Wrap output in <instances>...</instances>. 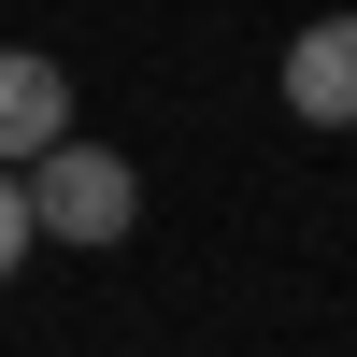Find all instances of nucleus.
Here are the masks:
<instances>
[{
  "label": "nucleus",
  "mask_w": 357,
  "mask_h": 357,
  "mask_svg": "<svg viewBox=\"0 0 357 357\" xmlns=\"http://www.w3.org/2000/svg\"><path fill=\"white\" fill-rule=\"evenodd\" d=\"M29 215H43V243H129L143 172L114 158V143H72V158H43V172H29Z\"/></svg>",
  "instance_id": "obj_1"
},
{
  "label": "nucleus",
  "mask_w": 357,
  "mask_h": 357,
  "mask_svg": "<svg viewBox=\"0 0 357 357\" xmlns=\"http://www.w3.org/2000/svg\"><path fill=\"white\" fill-rule=\"evenodd\" d=\"M43 158H72V72L57 57H0V172H43Z\"/></svg>",
  "instance_id": "obj_2"
},
{
  "label": "nucleus",
  "mask_w": 357,
  "mask_h": 357,
  "mask_svg": "<svg viewBox=\"0 0 357 357\" xmlns=\"http://www.w3.org/2000/svg\"><path fill=\"white\" fill-rule=\"evenodd\" d=\"M286 114L301 129H357V15H314L286 43Z\"/></svg>",
  "instance_id": "obj_3"
},
{
  "label": "nucleus",
  "mask_w": 357,
  "mask_h": 357,
  "mask_svg": "<svg viewBox=\"0 0 357 357\" xmlns=\"http://www.w3.org/2000/svg\"><path fill=\"white\" fill-rule=\"evenodd\" d=\"M29 243H43V215H29V186H15V172H0V286L29 272Z\"/></svg>",
  "instance_id": "obj_4"
}]
</instances>
